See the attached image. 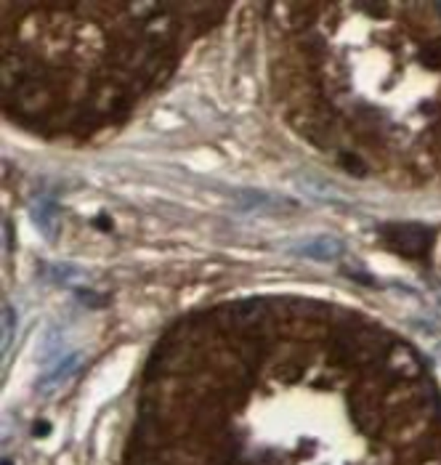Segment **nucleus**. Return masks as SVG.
Here are the masks:
<instances>
[{
  "instance_id": "nucleus-3",
  "label": "nucleus",
  "mask_w": 441,
  "mask_h": 465,
  "mask_svg": "<svg viewBox=\"0 0 441 465\" xmlns=\"http://www.w3.org/2000/svg\"><path fill=\"white\" fill-rule=\"evenodd\" d=\"M3 314H6V319H3V348H6L11 343V332H14V311L8 303L3 306Z\"/></svg>"
},
{
  "instance_id": "nucleus-5",
  "label": "nucleus",
  "mask_w": 441,
  "mask_h": 465,
  "mask_svg": "<svg viewBox=\"0 0 441 465\" xmlns=\"http://www.w3.org/2000/svg\"><path fill=\"white\" fill-rule=\"evenodd\" d=\"M3 465H14V463H11V460H8V457H6V460H3Z\"/></svg>"
},
{
  "instance_id": "nucleus-2",
  "label": "nucleus",
  "mask_w": 441,
  "mask_h": 465,
  "mask_svg": "<svg viewBox=\"0 0 441 465\" xmlns=\"http://www.w3.org/2000/svg\"><path fill=\"white\" fill-rule=\"evenodd\" d=\"M340 250H343V245L333 237H319V239H314V242H306V245H298V248H295L298 255L317 258V261H330V258H335Z\"/></svg>"
},
{
  "instance_id": "nucleus-4",
  "label": "nucleus",
  "mask_w": 441,
  "mask_h": 465,
  "mask_svg": "<svg viewBox=\"0 0 441 465\" xmlns=\"http://www.w3.org/2000/svg\"><path fill=\"white\" fill-rule=\"evenodd\" d=\"M32 434H35V436H48V434H51V425L45 423V420H41V423L32 428Z\"/></svg>"
},
{
  "instance_id": "nucleus-1",
  "label": "nucleus",
  "mask_w": 441,
  "mask_h": 465,
  "mask_svg": "<svg viewBox=\"0 0 441 465\" xmlns=\"http://www.w3.org/2000/svg\"><path fill=\"white\" fill-rule=\"evenodd\" d=\"M388 239L399 248L404 255H423L431 248V231L417 229V226H399L388 231Z\"/></svg>"
}]
</instances>
